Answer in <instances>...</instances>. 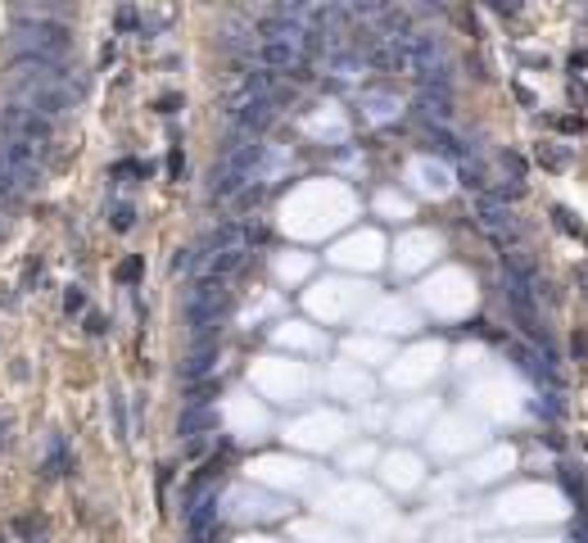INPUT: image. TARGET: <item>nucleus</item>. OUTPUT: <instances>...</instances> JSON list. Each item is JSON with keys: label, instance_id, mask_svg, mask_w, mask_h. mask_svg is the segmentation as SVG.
Instances as JSON below:
<instances>
[{"label": "nucleus", "instance_id": "1", "mask_svg": "<svg viewBox=\"0 0 588 543\" xmlns=\"http://www.w3.org/2000/svg\"><path fill=\"white\" fill-rule=\"evenodd\" d=\"M14 45H18V59H50L59 64L64 50H69V27L50 23V18H23L14 27Z\"/></svg>", "mask_w": 588, "mask_h": 543}, {"label": "nucleus", "instance_id": "2", "mask_svg": "<svg viewBox=\"0 0 588 543\" xmlns=\"http://www.w3.org/2000/svg\"><path fill=\"white\" fill-rule=\"evenodd\" d=\"M0 131H5V140H27V145L45 150L50 145V118H41L36 109H27V104H14L9 100L5 109H0Z\"/></svg>", "mask_w": 588, "mask_h": 543}, {"label": "nucleus", "instance_id": "3", "mask_svg": "<svg viewBox=\"0 0 588 543\" xmlns=\"http://www.w3.org/2000/svg\"><path fill=\"white\" fill-rule=\"evenodd\" d=\"M41 154L45 150L27 145V140H0V173H9L23 190H32L41 181Z\"/></svg>", "mask_w": 588, "mask_h": 543}, {"label": "nucleus", "instance_id": "4", "mask_svg": "<svg viewBox=\"0 0 588 543\" xmlns=\"http://www.w3.org/2000/svg\"><path fill=\"white\" fill-rule=\"evenodd\" d=\"M299 45L294 41H258L254 50H249V59H258L267 73H290V68H299Z\"/></svg>", "mask_w": 588, "mask_h": 543}, {"label": "nucleus", "instance_id": "5", "mask_svg": "<svg viewBox=\"0 0 588 543\" xmlns=\"http://www.w3.org/2000/svg\"><path fill=\"white\" fill-rule=\"evenodd\" d=\"M272 122H276L272 100H245V104H236V131H245V136L258 140V131H267Z\"/></svg>", "mask_w": 588, "mask_h": 543}, {"label": "nucleus", "instance_id": "6", "mask_svg": "<svg viewBox=\"0 0 588 543\" xmlns=\"http://www.w3.org/2000/svg\"><path fill=\"white\" fill-rule=\"evenodd\" d=\"M480 222L489 226V231L498 236V240H507V236H516V217L507 213L498 199H480Z\"/></svg>", "mask_w": 588, "mask_h": 543}, {"label": "nucleus", "instance_id": "7", "mask_svg": "<svg viewBox=\"0 0 588 543\" xmlns=\"http://www.w3.org/2000/svg\"><path fill=\"white\" fill-rule=\"evenodd\" d=\"M204 249H217V254H231V249H240V226H236V222H227V226H217V231H208Z\"/></svg>", "mask_w": 588, "mask_h": 543}, {"label": "nucleus", "instance_id": "8", "mask_svg": "<svg viewBox=\"0 0 588 543\" xmlns=\"http://www.w3.org/2000/svg\"><path fill=\"white\" fill-rule=\"evenodd\" d=\"M213 367H217V345H199V354L181 367V376L195 380V376H204V371H213Z\"/></svg>", "mask_w": 588, "mask_h": 543}, {"label": "nucleus", "instance_id": "9", "mask_svg": "<svg viewBox=\"0 0 588 543\" xmlns=\"http://www.w3.org/2000/svg\"><path fill=\"white\" fill-rule=\"evenodd\" d=\"M240 263H245V249H231V254H213V281L227 272H236Z\"/></svg>", "mask_w": 588, "mask_h": 543}, {"label": "nucleus", "instance_id": "10", "mask_svg": "<svg viewBox=\"0 0 588 543\" xmlns=\"http://www.w3.org/2000/svg\"><path fill=\"white\" fill-rule=\"evenodd\" d=\"M538 159H543L547 168H566L571 164V150H538Z\"/></svg>", "mask_w": 588, "mask_h": 543}, {"label": "nucleus", "instance_id": "11", "mask_svg": "<svg viewBox=\"0 0 588 543\" xmlns=\"http://www.w3.org/2000/svg\"><path fill=\"white\" fill-rule=\"evenodd\" d=\"M552 217H557V226H566L571 236H584V231H580V222H575V217L566 213V208H552Z\"/></svg>", "mask_w": 588, "mask_h": 543}, {"label": "nucleus", "instance_id": "12", "mask_svg": "<svg viewBox=\"0 0 588 543\" xmlns=\"http://www.w3.org/2000/svg\"><path fill=\"white\" fill-rule=\"evenodd\" d=\"M190 268H195V249H181L177 259H172V272L181 276V272H190Z\"/></svg>", "mask_w": 588, "mask_h": 543}, {"label": "nucleus", "instance_id": "13", "mask_svg": "<svg viewBox=\"0 0 588 543\" xmlns=\"http://www.w3.org/2000/svg\"><path fill=\"white\" fill-rule=\"evenodd\" d=\"M258 199H263V190H258V186H254V190H245V195H240V204H245V208H249V204H258Z\"/></svg>", "mask_w": 588, "mask_h": 543}]
</instances>
